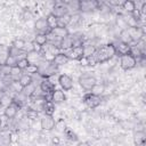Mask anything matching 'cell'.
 Returning <instances> with one entry per match:
<instances>
[{"label": "cell", "instance_id": "ba28073f", "mask_svg": "<svg viewBox=\"0 0 146 146\" xmlns=\"http://www.w3.org/2000/svg\"><path fill=\"white\" fill-rule=\"evenodd\" d=\"M99 8H100V2L95 0H82L80 1V5H79L80 11H91Z\"/></svg>", "mask_w": 146, "mask_h": 146}, {"label": "cell", "instance_id": "83f0119b", "mask_svg": "<svg viewBox=\"0 0 146 146\" xmlns=\"http://www.w3.org/2000/svg\"><path fill=\"white\" fill-rule=\"evenodd\" d=\"M34 91H35V87L33 86V83H31V84H29V86H26V87L21 89V94L24 97H27V98H31L32 95L34 94Z\"/></svg>", "mask_w": 146, "mask_h": 146}, {"label": "cell", "instance_id": "8fae6325", "mask_svg": "<svg viewBox=\"0 0 146 146\" xmlns=\"http://www.w3.org/2000/svg\"><path fill=\"white\" fill-rule=\"evenodd\" d=\"M52 15H55L57 18L68 14V9L66 7V5L64 3V1H57L55 2L54 7H52V11H51Z\"/></svg>", "mask_w": 146, "mask_h": 146}, {"label": "cell", "instance_id": "3957f363", "mask_svg": "<svg viewBox=\"0 0 146 146\" xmlns=\"http://www.w3.org/2000/svg\"><path fill=\"white\" fill-rule=\"evenodd\" d=\"M128 32H129V35L131 38V46H133L135 43L139 42L140 40L144 39V35H145V30H144V26H135V27H128L127 29Z\"/></svg>", "mask_w": 146, "mask_h": 146}, {"label": "cell", "instance_id": "f546056e", "mask_svg": "<svg viewBox=\"0 0 146 146\" xmlns=\"http://www.w3.org/2000/svg\"><path fill=\"white\" fill-rule=\"evenodd\" d=\"M34 42H35L36 44H39L40 47H43L44 44L48 43V36H47V34L36 33V35L34 36Z\"/></svg>", "mask_w": 146, "mask_h": 146}, {"label": "cell", "instance_id": "6da1fadb", "mask_svg": "<svg viewBox=\"0 0 146 146\" xmlns=\"http://www.w3.org/2000/svg\"><path fill=\"white\" fill-rule=\"evenodd\" d=\"M95 56L97 58L98 64H103V63L112 59L115 56L114 44L113 43H107V44H104V46L97 48L96 52H95Z\"/></svg>", "mask_w": 146, "mask_h": 146}, {"label": "cell", "instance_id": "4316f807", "mask_svg": "<svg viewBox=\"0 0 146 146\" xmlns=\"http://www.w3.org/2000/svg\"><path fill=\"white\" fill-rule=\"evenodd\" d=\"M64 136L66 137V139L67 140H70V141H78V139H79V137H78V135L75 133V131H73V129H71V128H68V127H66V129L64 130Z\"/></svg>", "mask_w": 146, "mask_h": 146}, {"label": "cell", "instance_id": "b9f144b4", "mask_svg": "<svg viewBox=\"0 0 146 146\" xmlns=\"http://www.w3.org/2000/svg\"><path fill=\"white\" fill-rule=\"evenodd\" d=\"M86 59H87V66H96V65L98 64V62H97V58H96L95 54H94V55H91V56H89V57H87Z\"/></svg>", "mask_w": 146, "mask_h": 146}, {"label": "cell", "instance_id": "603a6c76", "mask_svg": "<svg viewBox=\"0 0 146 146\" xmlns=\"http://www.w3.org/2000/svg\"><path fill=\"white\" fill-rule=\"evenodd\" d=\"M17 82H18V84L21 86V89H22V88H24V87H26V86L33 83V78H32V75H30V74H22Z\"/></svg>", "mask_w": 146, "mask_h": 146}, {"label": "cell", "instance_id": "e575fe53", "mask_svg": "<svg viewBox=\"0 0 146 146\" xmlns=\"http://www.w3.org/2000/svg\"><path fill=\"white\" fill-rule=\"evenodd\" d=\"M123 21L125 24H128V27H135L138 26V23L135 21V18L131 15H124L123 16Z\"/></svg>", "mask_w": 146, "mask_h": 146}, {"label": "cell", "instance_id": "cb8c5ba5", "mask_svg": "<svg viewBox=\"0 0 146 146\" xmlns=\"http://www.w3.org/2000/svg\"><path fill=\"white\" fill-rule=\"evenodd\" d=\"M42 111L44 112V115H50L52 116L54 112H55V104L52 102H43L42 104Z\"/></svg>", "mask_w": 146, "mask_h": 146}, {"label": "cell", "instance_id": "5b68a950", "mask_svg": "<svg viewBox=\"0 0 146 146\" xmlns=\"http://www.w3.org/2000/svg\"><path fill=\"white\" fill-rule=\"evenodd\" d=\"M22 103L21 102H18V100H13L11 102V104L10 105H8L7 107H5V110H3V115L7 117V119H14L15 116H16V114H17V112L22 108Z\"/></svg>", "mask_w": 146, "mask_h": 146}, {"label": "cell", "instance_id": "7a4b0ae2", "mask_svg": "<svg viewBox=\"0 0 146 146\" xmlns=\"http://www.w3.org/2000/svg\"><path fill=\"white\" fill-rule=\"evenodd\" d=\"M56 72H57V66L52 62H47L42 59L38 64V74L43 79H50L56 74Z\"/></svg>", "mask_w": 146, "mask_h": 146}, {"label": "cell", "instance_id": "484cf974", "mask_svg": "<svg viewBox=\"0 0 146 146\" xmlns=\"http://www.w3.org/2000/svg\"><path fill=\"white\" fill-rule=\"evenodd\" d=\"M119 41L124 42V43H128V44H130V46H131L132 41H131V38H130L129 32H128V30H127V29L121 30V32H120V34H119Z\"/></svg>", "mask_w": 146, "mask_h": 146}, {"label": "cell", "instance_id": "277c9868", "mask_svg": "<svg viewBox=\"0 0 146 146\" xmlns=\"http://www.w3.org/2000/svg\"><path fill=\"white\" fill-rule=\"evenodd\" d=\"M137 65V59L131 56L130 54H127V55H123L120 57V66L122 70L124 71H130L132 68H135Z\"/></svg>", "mask_w": 146, "mask_h": 146}, {"label": "cell", "instance_id": "4dcf8cb0", "mask_svg": "<svg viewBox=\"0 0 146 146\" xmlns=\"http://www.w3.org/2000/svg\"><path fill=\"white\" fill-rule=\"evenodd\" d=\"M96 47L94 44H83V57L87 58L96 52Z\"/></svg>", "mask_w": 146, "mask_h": 146}, {"label": "cell", "instance_id": "f1b7e54d", "mask_svg": "<svg viewBox=\"0 0 146 146\" xmlns=\"http://www.w3.org/2000/svg\"><path fill=\"white\" fill-rule=\"evenodd\" d=\"M105 91V84L103 83H96L91 89H90V94L92 95H96V96H102Z\"/></svg>", "mask_w": 146, "mask_h": 146}, {"label": "cell", "instance_id": "30bf717a", "mask_svg": "<svg viewBox=\"0 0 146 146\" xmlns=\"http://www.w3.org/2000/svg\"><path fill=\"white\" fill-rule=\"evenodd\" d=\"M68 59L72 60H80L83 58V46H79V47H73L72 49L67 50L64 52Z\"/></svg>", "mask_w": 146, "mask_h": 146}, {"label": "cell", "instance_id": "f5cc1de1", "mask_svg": "<svg viewBox=\"0 0 146 146\" xmlns=\"http://www.w3.org/2000/svg\"><path fill=\"white\" fill-rule=\"evenodd\" d=\"M60 146H67V145H60Z\"/></svg>", "mask_w": 146, "mask_h": 146}, {"label": "cell", "instance_id": "f6af8a7d", "mask_svg": "<svg viewBox=\"0 0 146 146\" xmlns=\"http://www.w3.org/2000/svg\"><path fill=\"white\" fill-rule=\"evenodd\" d=\"M7 58H8V54H7V51H2V52H0V66H5V65H6Z\"/></svg>", "mask_w": 146, "mask_h": 146}, {"label": "cell", "instance_id": "f35d334b", "mask_svg": "<svg viewBox=\"0 0 146 146\" xmlns=\"http://www.w3.org/2000/svg\"><path fill=\"white\" fill-rule=\"evenodd\" d=\"M55 129L58 131V132H64V130L66 129V123L63 119H58L55 123Z\"/></svg>", "mask_w": 146, "mask_h": 146}, {"label": "cell", "instance_id": "c3c4849f", "mask_svg": "<svg viewBox=\"0 0 146 146\" xmlns=\"http://www.w3.org/2000/svg\"><path fill=\"white\" fill-rule=\"evenodd\" d=\"M31 18H32V14H31L30 11H27V13L25 11V13H24V19L27 21V19H31Z\"/></svg>", "mask_w": 146, "mask_h": 146}, {"label": "cell", "instance_id": "44dd1931", "mask_svg": "<svg viewBox=\"0 0 146 146\" xmlns=\"http://www.w3.org/2000/svg\"><path fill=\"white\" fill-rule=\"evenodd\" d=\"M121 7H122V9H123L124 13H127V14L130 15L136 9V2L132 1V0H125V1H123L121 3Z\"/></svg>", "mask_w": 146, "mask_h": 146}, {"label": "cell", "instance_id": "5bb4252c", "mask_svg": "<svg viewBox=\"0 0 146 146\" xmlns=\"http://www.w3.org/2000/svg\"><path fill=\"white\" fill-rule=\"evenodd\" d=\"M55 83L50 81V79H43L40 82V90L42 95H50L55 90Z\"/></svg>", "mask_w": 146, "mask_h": 146}, {"label": "cell", "instance_id": "9c48e42d", "mask_svg": "<svg viewBox=\"0 0 146 146\" xmlns=\"http://www.w3.org/2000/svg\"><path fill=\"white\" fill-rule=\"evenodd\" d=\"M57 82L59 83L62 90H64V91H68V90H71L73 88V80L67 74H60V75H58Z\"/></svg>", "mask_w": 146, "mask_h": 146}, {"label": "cell", "instance_id": "d6986e66", "mask_svg": "<svg viewBox=\"0 0 146 146\" xmlns=\"http://www.w3.org/2000/svg\"><path fill=\"white\" fill-rule=\"evenodd\" d=\"M146 141V133L144 130H137L133 133V144L136 146H144Z\"/></svg>", "mask_w": 146, "mask_h": 146}, {"label": "cell", "instance_id": "ffe728a7", "mask_svg": "<svg viewBox=\"0 0 146 146\" xmlns=\"http://www.w3.org/2000/svg\"><path fill=\"white\" fill-rule=\"evenodd\" d=\"M68 57L64 54V52H57L54 58H52V63L58 67V66H62V65H65L68 63Z\"/></svg>", "mask_w": 146, "mask_h": 146}, {"label": "cell", "instance_id": "9a60e30c", "mask_svg": "<svg viewBox=\"0 0 146 146\" xmlns=\"http://www.w3.org/2000/svg\"><path fill=\"white\" fill-rule=\"evenodd\" d=\"M34 29H35V31H38V33H42V34H49V32H50V29L48 26L46 18L36 19V22L34 23Z\"/></svg>", "mask_w": 146, "mask_h": 146}, {"label": "cell", "instance_id": "1f68e13d", "mask_svg": "<svg viewBox=\"0 0 146 146\" xmlns=\"http://www.w3.org/2000/svg\"><path fill=\"white\" fill-rule=\"evenodd\" d=\"M46 21H47L48 26H49V29H50V30H52V29L57 27V17H56L55 15H52L51 13H49V14L47 15Z\"/></svg>", "mask_w": 146, "mask_h": 146}, {"label": "cell", "instance_id": "52a82bcc", "mask_svg": "<svg viewBox=\"0 0 146 146\" xmlns=\"http://www.w3.org/2000/svg\"><path fill=\"white\" fill-rule=\"evenodd\" d=\"M97 83V80L95 76H91L89 74H82L79 76V84L84 89L90 91V89Z\"/></svg>", "mask_w": 146, "mask_h": 146}, {"label": "cell", "instance_id": "2e32d148", "mask_svg": "<svg viewBox=\"0 0 146 146\" xmlns=\"http://www.w3.org/2000/svg\"><path fill=\"white\" fill-rule=\"evenodd\" d=\"M113 44H114V48H115V55L116 56L121 57L123 55L129 54V51H130V44H128V43L119 41L117 43H113Z\"/></svg>", "mask_w": 146, "mask_h": 146}, {"label": "cell", "instance_id": "ac0fdd59", "mask_svg": "<svg viewBox=\"0 0 146 146\" xmlns=\"http://www.w3.org/2000/svg\"><path fill=\"white\" fill-rule=\"evenodd\" d=\"M49 34H51V35H54V36H56V38H58V39L62 40V39L68 36V35H70V32H68L67 27H58V26H57V27L50 30Z\"/></svg>", "mask_w": 146, "mask_h": 146}, {"label": "cell", "instance_id": "7c38bea8", "mask_svg": "<svg viewBox=\"0 0 146 146\" xmlns=\"http://www.w3.org/2000/svg\"><path fill=\"white\" fill-rule=\"evenodd\" d=\"M55 119L50 115H43L40 120V127L42 130H46V131H50L55 128Z\"/></svg>", "mask_w": 146, "mask_h": 146}, {"label": "cell", "instance_id": "681fc988", "mask_svg": "<svg viewBox=\"0 0 146 146\" xmlns=\"http://www.w3.org/2000/svg\"><path fill=\"white\" fill-rule=\"evenodd\" d=\"M78 146H90V144L87 143V141H81V143L78 144Z\"/></svg>", "mask_w": 146, "mask_h": 146}, {"label": "cell", "instance_id": "ab89813d", "mask_svg": "<svg viewBox=\"0 0 146 146\" xmlns=\"http://www.w3.org/2000/svg\"><path fill=\"white\" fill-rule=\"evenodd\" d=\"M22 52H24V51H22V50H18V49H16V48H14V47H9L8 48V50H7V54L9 55V56H13V57H18Z\"/></svg>", "mask_w": 146, "mask_h": 146}, {"label": "cell", "instance_id": "d6a6232c", "mask_svg": "<svg viewBox=\"0 0 146 146\" xmlns=\"http://www.w3.org/2000/svg\"><path fill=\"white\" fill-rule=\"evenodd\" d=\"M21 75H22V70H19L17 66L10 68V74H9L10 79H13V80H15V81L17 82L18 79L21 78Z\"/></svg>", "mask_w": 146, "mask_h": 146}, {"label": "cell", "instance_id": "bcb514c9", "mask_svg": "<svg viewBox=\"0 0 146 146\" xmlns=\"http://www.w3.org/2000/svg\"><path fill=\"white\" fill-rule=\"evenodd\" d=\"M121 1H114V0H110V1H107L106 2V5L107 6H110V7H114V6H121Z\"/></svg>", "mask_w": 146, "mask_h": 146}, {"label": "cell", "instance_id": "d590c367", "mask_svg": "<svg viewBox=\"0 0 146 146\" xmlns=\"http://www.w3.org/2000/svg\"><path fill=\"white\" fill-rule=\"evenodd\" d=\"M29 65H30V62L27 60L26 56H25V57H21V58H18V60H17V67H18L19 70L24 71V70H26V67H27Z\"/></svg>", "mask_w": 146, "mask_h": 146}, {"label": "cell", "instance_id": "ee69618b", "mask_svg": "<svg viewBox=\"0 0 146 146\" xmlns=\"http://www.w3.org/2000/svg\"><path fill=\"white\" fill-rule=\"evenodd\" d=\"M23 51H24V54H29L31 51H34V49H33V41L32 42H25Z\"/></svg>", "mask_w": 146, "mask_h": 146}, {"label": "cell", "instance_id": "816d5d0a", "mask_svg": "<svg viewBox=\"0 0 146 146\" xmlns=\"http://www.w3.org/2000/svg\"><path fill=\"white\" fill-rule=\"evenodd\" d=\"M1 124H2V121H1V119H0V128H1Z\"/></svg>", "mask_w": 146, "mask_h": 146}, {"label": "cell", "instance_id": "8992f818", "mask_svg": "<svg viewBox=\"0 0 146 146\" xmlns=\"http://www.w3.org/2000/svg\"><path fill=\"white\" fill-rule=\"evenodd\" d=\"M82 102H83V104H84L88 108H96V107H98V106L100 105L102 98H100L99 96H96V95H92V94L88 92V94H86V95L83 96Z\"/></svg>", "mask_w": 146, "mask_h": 146}, {"label": "cell", "instance_id": "7bdbcfd3", "mask_svg": "<svg viewBox=\"0 0 146 146\" xmlns=\"http://www.w3.org/2000/svg\"><path fill=\"white\" fill-rule=\"evenodd\" d=\"M26 72H27V74H36L38 73V65H35V64H30L27 67H26V70H25Z\"/></svg>", "mask_w": 146, "mask_h": 146}, {"label": "cell", "instance_id": "7402d4cb", "mask_svg": "<svg viewBox=\"0 0 146 146\" xmlns=\"http://www.w3.org/2000/svg\"><path fill=\"white\" fill-rule=\"evenodd\" d=\"M72 48H73V40H72L71 35H68V36H66V38H64V39H62L60 44H59V49L64 50V52H65V51H67V50H70V49H72Z\"/></svg>", "mask_w": 146, "mask_h": 146}, {"label": "cell", "instance_id": "74e56055", "mask_svg": "<svg viewBox=\"0 0 146 146\" xmlns=\"http://www.w3.org/2000/svg\"><path fill=\"white\" fill-rule=\"evenodd\" d=\"M24 46H25V41L23 39H15L11 42V47H14V48H16L18 50H22V51H23Z\"/></svg>", "mask_w": 146, "mask_h": 146}, {"label": "cell", "instance_id": "f907efd6", "mask_svg": "<svg viewBox=\"0 0 146 146\" xmlns=\"http://www.w3.org/2000/svg\"><path fill=\"white\" fill-rule=\"evenodd\" d=\"M5 94H6V92H5V90H0V99L5 96Z\"/></svg>", "mask_w": 146, "mask_h": 146}, {"label": "cell", "instance_id": "4fadbf2b", "mask_svg": "<svg viewBox=\"0 0 146 146\" xmlns=\"http://www.w3.org/2000/svg\"><path fill=\"white\" fill-rule=\"evenodd\" d=\"M11 135L13 132L7 129H0V146H10L11 145Z\"/></svg>", "mask_w": 146, "mask_h": 146}, {"label": "cell", "instance_id": "8d00e7d4", "mask_svg": "<svg viewBox=\"0 0 146 146\" xmlns=\"http://www.w3.org/2000/svg\"><path fill=\"white\" fill-rule=\"evenodd\" d=\"M13 100H14V98H13L11 96H9L8 94H5V96L0 99V107H1V106H2V107H7L8 105L11 104Z\"/></svg>", "mask_w": 146, "mask_h": 146}, {"label": "cell", "instance_id": "d4e9b609", "mask_svg": "<svg viewBox=\"0 0 146 146\" xmlns=\"http://www.w3.org/2000/svg\"><path fill=\"white\" fill-rule=\"evenodd\" d=\"M68 24H71V14L70 13L57 18V26L58 27H66Z\"/></svg>", "mask_w": 146, "mask_h": 146}, {"label": "cell", "instance_id": "7dc6e473", "mask_svg": "<svg viewBox=\"0 0 146 146\" xmlns=\"http://www.w3.org/2000/svg\"><path fill=\"white\" fill-rule=\"evenodd\" d=\"M51 143H52L54 145H56V146H57V145H59V144H60V139H59L57 136H54V137L51 138Z\"/></svg>", "mask_w": 146, "mask_h": 146}, {"label": "cell", "instance_id": "836d02e7", "mask_svg": "<svg viewBox=\"0 0 146 146\" xmlns=\"http://www.w3.org/2000/svg\"><path fill=\"white\" fill-rule=\"evenodd\" d=\"M25 115H26V117H27L29 120L34 121V120H36V119L39 117V112H38L36 110H33L32 107H30V108H27V110H26Z\"/></svg>", "mask_w": 146, "mask_h": 146}, {"label": "cell", "instance_id": "e0dca14e", "mask_svg": "<svg viewBox=\"0 0 146 146\" xmlns=\"http://www.w3.org/2000/svg\"><path fill=\"white\" fill-rule=\"evenodd\" d=\"M66 100V96L62 89H55L51 92V102L54 104H62Z\"/></svg>", "mask_w": 146, "mask_h": 146}, {"label": "cell", "instance_id": "60d3db41", "mask_svg": "<svg viewBox=\"0 0 146 146\" xmlns=\"http://www.w3.org/2000/svg\"><path fill=\"white\" fill-rule=\"evenodd\" d=\"M17 60L18 59L16 57H13V56L8 55V58H7V62H6V66H8L9 68L15 67V66H17Z\"/></svg>", "mask_w": 146, "mask_h": 146}]
</instances>
